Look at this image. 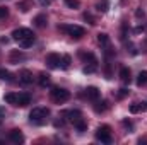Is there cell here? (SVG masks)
I'll list each match as a JSON object with an SVG mask.
<instances>
[{"instance_id": "cell-33", "label": "cell", "mask_w": 147, "mask_h": 145, "mask_svg": "<svg viewBox=\"0 0 147 145\" xmlns=\"http://www.w3.org/2000/svg\"><path fill=\"white\" fill-rule=\"evenodd\" d=\"M50 2H51V0H41V3H43V5H48Z\"/></svg>"}, {"instance_id": "cell-21", "label": "cell", "mask_w": 147, "mask_h": 145, "mask_svg": "<svg viewBox=\"0 0 147 145\" xmlns=\"http://www.w3.org/2000/svg\"><path fill=\"white\" fill-rule=\"evenodd\" d=\"M96 9H98L99 12H108V9H110L108 0H99V2L96 3Z\"/></svg>"}, {"instance_id": "cell-12", "label": "cell", "mask_w": 147, "mask_h": 145, "mask_svg": "<svg viewBox=\"0 0 147 145\" xmlns=\"http://www.w3.org/2000/svg\"><path fill=\"white\" fill-rule=\"evenodd\" d=\"M19 80H21L22 84H33V72H29V70H21Z\"/></svg>"}, {"instance_id": "cell-3", "label": "cell", "mask_w": 147, "mask_h": 145, "mask_svg": "<svg viewBox=\"0 0 147 145\" xmlns=\"http://www.w3.org/2000/svg\"><path fill=\"white\" fill-rule=\"evenodd\" d=\"M58 29L63 31V33H67L70 38H75V39H79V38H82L84 34H86V29L80 28V26H75V24H70V26L62 24V26H58Z\"/></svg>"}, {"instance_id": "cell-1", "label": "cell", "mask_w": 147, "mask_h": 145, "mask_svg": "<svg viewBox=\"0 0 147 145\" xmlns=\"http://www.w3.org/2000/svg\"><path fill=\"white\" fill-rule=\"evenodd\" d=\"M48 116H50L48 108H33V111L29 113V121L34 125H43Z\"/></svg>"}, {"instance_id": "cell-34", "label": "cell", "mask_w": 147, "mask_h": 145, "mask_svg": "<svg viewBox=\"0 0 147 145\" xmlns=\"http://www.w3.org/2000/svg\"><path fill=\"white\" fill-rule=\"evenodd\" d=\"M146 104H147V103H146Z\"/></svg>"}, {"instance_id": "cell-22", "label": "cell", "mask_w": 147, "mask_h": 145, "mask_svg": "<svg viewBox=\"0 0 147 145\" xmlns=\"http://www.w3.org/2000/svg\"><path fill=\"white\" fill-rule=\"evenodd\" d=\"M0 79L2 80H7V82H12L14 79H12V73L9 72V70H5V68H0Z\"/></svg>"}, {"instance_id": "cell-27", "label": "cell", "mask_w": 147, "mask_h": 145, "mask_svg": "<svg viewBox=\"0 0 147 145\" xmlns=\"http://www.w3.org/2000/svg\"><path fill=\"white\" fill-rule=\"evenodd\" d=\"M65 3H67V7H70V9H79V5H80L79 0H65Z\"/></svg>"}, {"instance_id": "cell-26", "label": "cell", "mask_w": 147, "mask_h": 145, "mask_svg": "<svg viewBox=\"0 0 147 145\" xmlns=\"http://www.w3.org/2000/svg\"><path fill=\"white\" fill-rule=\"evenodd\" d=\"M96 70H98V65H96V63H92V65H86L82 72H84V73H94Z\"/></svg>"}, {"instance_id": "cell-32", "label": "cell", "mask_w": 147, "mask_h": 145, "mask_svg": "<svg viewBox=\"0 0 147 145\" xmlns=\"http://www.w3.org/2000/svg\"><path fill=\"white\" fill-rule=\"evenodd\" d=\"M123 126H125L127 130H134V125H132L128 119H125V121H123Z\"/></svg>"}, {"instance_id": "cell-6", "label": "cell", "mask_w": 147, "mask_h": 145, "mask_svg": "<svg viewBox=\"0 0 147 145\" xmlns=\"http://www.w3.org/2000/svg\"><path fill=\"white\" fill-rule=\"evenodd\" d=\"M60 60H62V56L57 55V53L46 55V65H48L50 68H60Z\"/></svg>"}, {"instance_id": "cell-16", "label": "cell", "mask_w": 147, "mask_h": 145, "mask_svg": "<svg viewBox=\"0 0 147 145\" xmlns=\"http://www.w3.org/2000/svg\"><path fill=\"white\" fill-rule=\"evenodd\" d=\"M3 101H5V103H9V104H12V106H16L17 94H16V92H7V94L3 96Z\"/></svg>"}, {"instance_id": "cell-11", "label": "cell", "mask_w": 147, "mask_h": 145, "mask_svg": "<svg viewBox=\"0 0 147 145\" xmlns=\"http://www.w3.org/2000/svg\"><path fill=\"white\" fill-rule=\"evenodd\" d=\"M79 56H80V58H82V62H84V63H87V65H92V63H96V65H98V60H96V56H94L92 53L80 51V53H79Z\"/></svg>"}, {"instance_id": "cell-19", "label": "cell", "mask_w": 147, "mask_h": 145, "mask_svg": "<svg viewBox=\"0 0 147 145\" xmlns=\"http://www.w3.org/2000/svg\"><path fill=\"white\" fill-rule=\"evenodd\" d=\"M38 79H39V85H41V87H46V85H50V75H48V73L41 72Z\"/></svg>"}, {"instance_id": "cell-30", "label": "cell", "mask_w": 147, "mask_h": 145, "mask_svg": "<svg viewBox=\"0 0 147 145\" xmlns=\"http://www.w3.org/2000/svg\"><path fill=\"white\" fill-rule=\"evenodd\" d=\"M84 19H86V21H89L91 24H96V21H94V17H92L91 14H84Z\"/></svg>"}, {"instance_id": "cell-28", "label": "cell", "mask_w": 147, "mask_h": 145, "mask_svg": "<svg viewBox=\"0 0 147 145\" xmlns=\"http://www.w3.org/2000/svg\"><path fill=\"white\" fill-rule=\"evenodd\" d=\"M74 126H75L79 132H86V130H87V125H86V121H84V119H82V121H79V123H77V125H74Z\"/></svg>"}, {"instance_id": "cell-5", "label": "cell", "mask_w": 147, "mask_h": 145, "mask_svg": "<svg viewBox=\"0 0 147 145\" xmlns=\"http://www.w3.org/2000/svg\"><path fill=\"white\" fill-rule=\"evenodd\" d=\"M31 36H34V34H33V31L28 29V28H19V29H16V31L12 33V39L17 41V43H21V41H24V39H28V38H31Z\"/></svg>"}, {"instance_id": "cell-9", "label": "cell", "mask_w": 147, "mask_h": 145, "mask_svg": "<svg viewBox=\"0 0 147 145\" xmlns=\"http://www.w3.org/2000/svg\"><path fill=\"white\" fill-rule=\"evenodd\" d=\"M9 138H10V142H14V144H22V142H24V135H22V132L17 130V128L9 132Z\"/></svg>"}, {"instance_id": "cell-14", "label": "cell", "mask_w": 147, "mask_h": 145, "mask_svg": "<svg viewBox=\"0 0 147 145\" xmlns=\"http://www.w3.org/2000/svg\"><path fill=\"white\" fill-rule=\"evenodd\" d=\"M98 43H99L103 48H108V44H110V36H108L106 33H99V34H98Z\"/></svg>"}, {"instance_id": "cell-18", "label": "cell", "mask_w": 147, "mask_h": 145, "mask_svg": "<svg viewBox=\"0 0 147 145\" xmlns=\"http://www.w3.org/2000/svg\"><path fill=\"white\" fill-rule=\"evenodd\" d=\"M144 109H147L146 103H142V104H140V103H135V104H132V106H130V113H134V114H135V113H140V111H144Z\"/></svg>"}, {"instance_id": "cell-17", "label": "cell", "mask_w": 147, "mask_h": 145, "mask_svg": "<svg viewBox=\"0 0 147 145\" xmlns=\"http://www.w3.org/2000/svg\"><path fill=\"white\" fill-rule=\"evenodd\" d=\"M70 63H72V58H70L69 55H63V56H62V60H60V68L67 70V68L70 67Z\"/></svg>"}, {"instance_id": "cell-4", "label": "cell", "mask_w": 147, "mask_h": 145, "mask_svg": "<svg viewBox=\"0 0 147 145\" xmlns=\"http://www.w3.org/2000/svg\"><path fill=\"white\" fill-rule=\"evenodd\" d=\"M96 138L101 142V144H111L113 142V137H111V128L108 125H103L96 130Z\"/></svg>"}, {"instance_id": "cell-31", "label": "cell", "mask_w": 147, "mask_h": 145, "mask_svg": "<svg viewBox=\"0 0 147 145\" xmlns=\"http://www.w3.org/2000/svg\"><path fill=\"white\" fill-rule=\"evenodd\" d=\"M125 96H128V89H120L118 97H125Z\"/></svg>"}, {"instance_id": "cell-29", "label": "cell", "mask_w": 147, "mask_h": 145, "mask_svg": "<svg viewBox=\"0 0 147 145\" xmlns=\"http://www.w3.org/2000/svg\"><path fill=\"white\" fill-rule=\"evenodd\" d=\"M9 15V9L7 7H0V19H5Z\"/></svg>"}, {"instance_id": "cell-2", "label": "cell", "mask_w": 147, "mask_h": 145, "mask_svg": "<svg viewBox=\"0 0 147 145\" xmlns=\"http://www.w3.org/2000/svg\"><path fill=\"white\" fill-rule=\"evenodd\" d=\"M50 97L55 101V103H58V104H62V103H65V101H69L70 99V92L67 91V89H63V87H51V91H50Z\"/></svg>"}, {"instance_id": "cell-13", "label": "cell", "mask_w": 147, "mask_h": 145, "mask_svg": "<svg viewBox=\"0 0 147 145\" xmlns=\"http://www.w3.org/2000/svg\"><path fill=\"white\" fill-rule=\"evenodd\" d=\"M130 75H132V73H130V68H127V67H123V68L120 70V79H121L123 84H130V80H132Z\"/></svg>"}, {"instance_id": "cell-23", "label": "cell", "mask_w": 147, "mask_h": 145, "mask_svg": "<svg viewBox=\"0 0 147 145\" xmlns=\"http://www.w3.org/2000/svg\"><path fill=\"white\" fill-rule=\"evenodd\" d=\"M146 84H147V72L144 70V72L139 73V77H137V85L142 87V85H146Z\"/></svg>"}, {"instance_id": "cell-7", "label": "cell", "mask_w": 147, "mask_h": 145, "mask_svg": "<svg viewBox=\"0 0 147 145\" xmlns=\"http://www.w3.org/2000/svg\"><path fill=\"white\" fill-rule=\"evenodd\" d=\"M84 94H86V97H87L89 101H98V99H99V96H101V94H99V89H98V87H94V85H89V87L86 89V92H84Z\"/></svg>"}, {"instance_id": "cell-24", "label": "cell", "mask_w": 147, "mask_h": 145, "mask_svg": "<svg viewBox=\"0 0 147 145\" xmlns=\"http://www.w3.org/2000/svg\"><path fill=\"white\" fill-rule=\"evenodd\" d=\"M33 43H34V36H31V38H28V39H24V41H21L19 46H21V48H29V46H33Z\"/></svg>"}, {"instance_id": "cell-15", "label": "cell", "mask_w": 147, "mask_h": 145, "mask_svg": "<svg viewBox=\"0 0 147 145\" xmlns=\"http://www.w3.org/2000/svg\"><path fill=\"white\" fill-rule=\"evenodd\" d=\"M108 109V101H96V104H94V111L96 113H105Z\"/></svg>"}, {"instance_id": "cell-20", "label": "cell", "mask_w": 147, "mask_h": 145, "mask_svg": "<svg viewBox=\"0 0 147 145\" xmlns=\"http://www.w3.org/2000/svg\"><path fill=\"white\" fill-rule=\"evenodd\" d=\"M34 24H36L38 28H45L46 26V15L45 14H39L34 17Z\"/></svg>"}, {"instance_id": "cell-25", "label": "cell", "mask_w": 147, "mask_h": 145, "mask_svg": "<svg viewBox=\"0 0 147 145\" xmlns=\"http://www.w3.org/2000/svg\"><path fill=\"white\" fill-rule=\"evenodd\" d=\"M22 58H24V55L21 51H12V55H10V62L12 63H16L17 60H22Z\"/></svg>"}, {"instance_id": "cell-10", "label": "cell", "mask_w": 147, "mask_h": 145, "mask_svg": "<svg viewBox=\"0 0 147 145\" xmlns=\"http://www.w3.org/2000/svg\"><path fill=\"white\" fill-rule=\"evenodd\" d=\"M65 116H67V119H69L70 123H74V125H77L79 121H82V113L77 111V109H74V111H67Z\"/></svg>"}, {"instance_id": "cell-8", "label": "cell", "mask_w": 147, "mask_h": 145, "mask_svg": "<svg viewBox=\"0 0 147 145\" xmlns=\"http://www.w3.org/2000/svg\"><path fill=\"white\" fill-rule=\"evenodd\" d=\"M29 103H31V96H29V94H26V92H19V94H17L16 106H19V108H24V106H28Z\"/></svg>"}]
</instances>
